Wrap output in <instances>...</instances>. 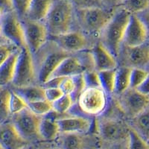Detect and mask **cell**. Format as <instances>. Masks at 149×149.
Segmentation results:
<instances>
[{
  "instance_id": "obj_49",
  "label": "cell",
  "mask_w": 149,
  "mask_h": 149,
  "mask_svg": "<svg viewBox=\"0 0 149 149\" xmlns=\"http://www.w3.org/2000/svg\"><path fill=\"white\" fill-rule=\"evenodd\" d=\"M0 36H2V34H1V28H0Z\"/></svg>"
},
{
  "instance_id": "obj_6",
  "label": "cell",
  "mask_w": 149,
  "mask_h": 149,
  "mask_svg": "<svg viewBox=\"0 0 149 149\" xmlns=\"http://www.w3.org/2000/svg\"><path fill=\"white\" fill-rule=\"evenodd\" d=\"M69 56L70 53L54 43V46L47 50L41 58L37 73L38 81L43 84L49 81L60 64Z\"/></svg>"
},
{
  "instance_id": "obj_10",
  "label": "cell",
  "mask_w": 149,
  "mask_h": 149,
  "mask_svg": "<svg viewBox=\"0 0 149 149\" xmlns=\"http://www.w3.org/2000/svg\"><path fill=\"white\" fill-rule=\"evenodd\" d=\"M121 95L120 106L128 116L134 118L149 107V97L136 89L129 88Z\"/></svg>"
},
{
  "instance_id": "obj_5",
  "label": "cell",
  "mask_w": 149,
  "mask_h": 149,
  "mask_svg": "<svg viewBox=\"0 0 149 149\" xmlns=\"http://www.w3.org/2000/svg\"><path fill=\"white\" fill-rule=\"evenodd\" d=\"M1 34L8 42L18 48L26 47V41L22 22L14 11L7 12L0 20Z\"/></svg>"
},
{
  "instance_id": "obj_32",
  "label": "cell",
  "mask_w": 149,
  "mask_h": 149,
  "mask_svg": "<svg viewBox=\"0 0 149 149\" xmlns=\"http://www.w3.org/2000/svg\"><path fill=\"white\" fill-rule=\"evenodd\" d=\"M74 102L70 95H63L52 103L53 110L60 114H66L73 106Z\"/></svg>"
},
{
  "instance_id": "obj_47",
  "label": "cell",
  "mask_w": 149,
  "mask_h": 149,
  "mask_svg": "<svg viewBox=\"0 0 149 149\" xmlns=\"http://www.w3.org/2000/svg\"><path fill=\"white\" fill-rule=\"evenodd\" d=\"M23 149H34V148H31V147H28V146H26V148H24Z\"/></svg>"
},
{
  "instance_id": "obj_13",
  "label": "cell",
  "mask_w": 149,
  "mask_h": 149,
  "mask_svg": "<svg viewBox=\"0 0 149 149\" xmlns=\"http://www.w3.org/2000/svg\"><path fill=\"white\" fill-rule=\"evenodd\" d=\"M29 144L12 122L0 125V146L2 149H23Z\"/></svg>"
},
{
  "instance_id": "obj_22",
  "label": "cell",
  "mask_w": 149,
  "mask_h": 149,
  "mask_svg": "<svg viewBox=\"0 0 149 149\" xmlns=\"http://www.w3.org/2000/svg\"><path fill=\"white\" fill-rule=\"evenodd\" d=\"M60 129L57 121L47 116L42 117L40 123L39 134L41 139L46 141L54 140L60 134Z\"/></svg>"
},
{
  "instance_id": "obj_31",
  "label": "cell",
  "mask_w": 149,
  "mask_h": 149,
  "mask_svg": "<svg viewBox=\"0 0 149 149\" xmlns=\"http://www.w3.org/2000/svg\"><path fill=\"white\" fill-rule=\"evenodd\" d=\"M26 108H28L27 102L22 97L12 90L10 102H9V110H10V115H16Z\"/></svg>"
},
{
  "instance_id": "obj_8",
  "label": "cell",
  "mask_w": 149,
  "mask_h": 149,
  "mask_svg": "<svg viewBox=\"0 0 149 149\" xmlns=\"http://www.w3.org/2000/svg\"><path fill=\"white\" fill-rule=\"evenodd\" d=\"M41 119L42 116L36 115L28 107L13 116L12 123L22 137L29 142L33 139H40L39 127Z\"/></svg>"
},
{
  "instance_id": "obj_9",
  "label": "cell",
  "mask_w": 149,
  "mask_h": 149,
  "mask_svg": "<svg viewBox=\"0 0 149 149\" xmlns=\"http://www.w3.org/2000/svg\"><path fill=\"white\" fill-rule=\"evenodd\" d=\"M26 46L32 54L37 52L44 46L48 37L46 25L41 22L29 20L26 19L23 23Z\"/></svg>"
},
{
  "instance_id": "obj_17",
  "label": "cell",
  "mask_w": 149,
  "mask_h": 149,
  "mask_svg": "<svg viewBox=\"0 0 149 149\" xmlns=\"http://www.w3.org/2000/svg\"><path fill=\"white\" fill-rule=\"evenodd\" d=\"M86 69L78 57L69 56L60 64L52 77H73L81 74L86 72Z\"/></svg>"
},
{
  "instance_id": "obj_29",
  "label": "cell",
  "mask_w": 149,
  "mask_h": 149,
  "mask_svg": "<svg viewBox=\"0 0 149 149\" xmlns=\"http://www.w3.org/2000/svg\"><path fill=\"white\" fill-rule=\"evenodd\" d=\"M127 149H149L148 141L138 134L133 127L129 128Z\"/></svg>"
},
{
  "instance_id": "obj_16",
  "label": "cell",
  "mask_w": 149,
  "mask_h": 149,
  "mask_svg": "<svg viewBox=\"0 0 149 149\" xmlns=\"http://www.w3.org/2000/svg\"><path fill=\"white\" fill-rule=\"evenodd\" d=\"M61 134H82L90 130L92 122L90 119L81 116H66L57 121Z\"/></svg>"
},
{
  "instance_id": "obj_7",
  "label": "cell",
  "mask_w": 149,
  "mask_h": 149,
  "mask_svg": "<svg viewBox=\"0 0 149 149\" xmlns=\"http://www.w3.org/2000/svg\"><path fill=\"white\" fill-rule=\"evenodd\" d=\"M80 109L86 114L99 115L107 106L106 93L101 87H87L78 100Z\"/></svg>"
},
{
  "instance_id": "obj_2",
  "label": "cell",
  "mask_w": 149,
  "mask_h": 149,
  "mask_svg": "<svg viewBox=\"0 0 149 149\" xmlns=\"http://www.w3.org/2000/svg\"><path fill=\"white\" fill-rule=\"evenodd\" d=\"M73 5L69 0L53 1L46 18L48 33L52 37L70 32L73 18Z\"/></svg>"
},
{
  "instance_id": "obj_1",
  "label": "cell",
  "mask_w": 149,
  "mask_h": 149,
  "mask_svg": "<svg viewBox=\"0 0 149 149\" xmlns=\"http://www.w3.org/2000/svg\"><path fill=\"white\" fill-rule=\"evenodd\" d=\"M131 14L124 9L114 13L112 19L102 31V43L115 57L119 56L124 40L126 28Z\"/></svg>"
},
{
  "instance_id": "obj_40",
  "label": "cell",
  "mask_w": 149,
  "mask_h": 149,
  "mask_svg": "<svg viewBox=\"0 0 149 149\" xmlns=\"http://www.w3.org/2000/svg\"><path fill=\"white\" fill-rule=\"evenodd\" d=\"M66 77H52L49 81L42 84V87L44 89L48 88H60L61 84L63 78Z\"/></svg>"
},
{
  "instance_id": "obj_24",
  "label": "cell",
  "mask_w": 149,
  "mask_h": 149,
  "mask_svg": "<svg viewBox=\"0 0 149 149\" xmlns=\"http://www.w3.org/2000/svg\"><path fill=\"white\" fill-rule=\"evenodd\" d=\"M133 128L146 141L149 140V107L133 118Z\"/></svg>"
},
{
  "instance_id": "obj_37",
  "label": "cell",
  "mask_w": 149,
  "mask_h": 149,
  "mask_svg": "<svg viewBox=\"0 0 149 149\" xmlns=\"http://www.w3.org/2000/svg\"><path fill=\"white\" fill-rule=\"evenodd\" d=\"M14 10L18 17H25L31 0H12Z\"/></svg>"
},
{
  "instance_id": "obj_45",
  "label": "cell",
  "mask_w": 149,
  "mask_h": 149,
  "mask_svg": "<svg viewBox=\"0 0 149 149\" xmlns=\"http://www.w3.org/2000/svg\"><path fill=\"white\" fill-rule=\"evenodd\" d=\"M8 42V41L5 39L4 37H2V36H0V44H1V43H3V42Z\"/></svg>"
},
{
  "instance_id": "obj_3",
  "label": "cell",
  "mask_w": 149,
  "mask_h": 149,
  "mask_svg": "<svg viewBox=\"0 0 149 149\" xmlns=\"http://www.w3.org/2000/svg\"><path fill=\"white\" fill-rule=\"evenodd\" d=\"M36 79V70L32 53L27 46L19 49L15 74L12 84L14 87L33 85Z\"/></svg>"
},
{
  "instance_id": "obj_27",
  "label": "cell",
  "mask_w": 149,
  "mask_h": 149,
  "mask_svg": "<svg viewBox=\"0 0 149 149\" xmlns=\"http://www.w3.org/2000/svg\"><path fill=\"white\" fill-rule=\"evenodd\" d=\"M101 81V86L106 93H115L116 74V70L98 72Z\"/></svg>"
},
{
  "instance_id": "obj_44",
  "label": "cell",
  "mask_w": 149,
  "mask_h": 149,
  "mask_svg": "<svg viewBox=\"0 0 149 149\" xmlns=\"http://www.w3.org/2000/svg\"><path fill=\"white\" fill-rule=\"evenodd\" d=\"M102 5H106L108 6H113L118 4H122L124 0H101Z\"/></svg>"
},
{
  "instance_id": "obj_30",
  "label": "cell",
  "mask_w": 149,
  "mask_h": 149,
  "mask_svg": "<svg viewBox=\"0 0 149 149\" xmlns=\"http://www.w3.org/2000/svg\"><path fill=\"white\" fill-rule=\"evenodd\" d=\"M28 107L30 110L40 116H45L53 110L52 103L47 100L38 101L28 104Z\"/></svg>"
},
{
  "instance_id": "obj_20",
  "label": "cell",
  "mask_w": 149,
  "mask_h": 149,
  "mask_svg": "<svg viewBox=\"0 0 149 149\" xmlns=\"http://www.w3.org/2000/svg\"><path fill=\"white\" fill-rule=\"evenodd\" d=\"M13 91L22 97L28 104L38 101L46 100L45 89L42 86L31 85L22 87H14Z\"/></svg>"
},
{
  "instance_id": "obj_36",
  "label": "cell",
  "mask_w": 149,
  "mask_h": 149,
  "mask_svg": "<svg viewBox=\"0 0 149 149\" xmlns=\"http://www.w3.org/2000/svg\"><path fill=\"white\" fill-rule=\"evenodd\" d=\"M73 7L80 9L90 8H102L103 5L101 0H69Z\"/></svg>"
},
{
  "instance_id": "obj_33",
  "label": "cell",
  "mask_w": 149,
  "mask_h": 149,
  "mask_svg": "<svg viewBox=\"0 0 149 149\" xmlns=\"http://www.w3.org/2000/svg\"><path fill=\"white\" fill-rule=\"evenodd\" d=\"M149 75V72L142 68H132L130 73V88L137 89Z\"/></svg>"
},
{
  "instance_id": "obj_19",
  "label": "cell",
  "mask_w": 149,
  "mask_h": 149,
  "mask_svg": "<svg viewBox=\"0 0 149 149\" xmlns=\"http://www.w3.org/2000/svg\"><path fill=\"white\" fill-rule=\"evenodd\" d=\"M52 3L53 0H31L26 19L35 22H41L46 18Z\"/></svg>"
},
{
  "instance_id": "obj_48",
  "label": "cell",
  "mask_w": 149,
  "mask_h": 149,
  "mask_svg": "<svg viewBox=\"0 0 149 149\" xmlns=\"http://www.w3.org/2000/svg\"><path fill=\"white\" fill-rule=\"evenodd\" d=\"M49 149H62V148L60 147H58V148H49Z\"/></svg>"
},
{
  "instance_id": "obj_41",
  "label": "cell",
  "mask_w": 149,
  "mask_h": 149,
  "mask_svg": "<svg viewBox=\"0 0 149 149\" xmlns=\"http://www.w3.org/2000/svg\"><path fill=\"white\" fill-rule=\"evenodd\" d=\"M136 15L143 22V24H144L146 28V30H147L148 33L149 34V11L145 10V11L141 12V13L136 14Z\"/></svg>"
},
{
  "instance_id": "obj_34",
  "label": "cell",
  "mask_w": 149,
  "mask_h": 149,
  "mask_svg": "<svg viewBox=\"0 0 149 149\" xmlns=\"http://www.w3.org/2000/svg\"><path fill=\"white\" fill-rule=\"evenodd\" d=\"M19 48L10 42H6L0 44V66L7 61Z\"/></svg>"
},
{
  "instance_id": "obj_18",
  "label": "cell",
  "mask_w": 149,
  "mask_h": 149,
  "mask_svg": "<svg viewBox=\"0 0 149 149\" xmlns=\"http://www.w3.org/2000/svg\"><path fill=\"white\" fill-rule=\"evenodd\" d=\"M127 60L131 68H142L149 63V46L143 44L127 47Z\"/></svg>"
},
{
  "instance_id": "obj_26",
  "label": "cell",
  "mask_w": 149,
  "mask_h": 149,
  "mask_svg": "<svg viewBox=\"0 0 149 149\" xmlns=\"http://www.w3.org/2000/svg\"><path fill=\"white\" fill-rule=\"evenodd\" d=\"M11 91L5 86H0V125L7 122L10 116L9 102Z\"/></svg>"
},
{
  "instance_id": "obj_14",
  "label": "cell",
  "mask_w": 149,
  "mask_h": 149,
  "mask_svg": "<svg viewBox=\"0 0 149 149\" xmlns=\"http://www.w3.org/2000/svg\"><path fill=\"white\" fill-rule=\"evenodd\" d=\"M53 37H54V42L56 44L70 54L82 51L87 46L85 36L78 31H70Z\"/></svg>"
},
{
  "instance_id": "obj_25",
  "label": "cell",
  "mask_w": 149,
  "mask_h": 149,
  "mask_svg": "<svg viewBox=\"0 0 149 149\" xmlns=\"http://www.w3.org/2000/svg\"><path fill=\"white\" fill-rule=\"evenodd\" d=\"M83 144L81 136L74 133L62 134L60 140V148L62 149H81Z\"/></svg>"
},
{
  "instance_id": "obj_15",
  "label": "cell",
  "mask_w": 149,
  "mask_h": 149,
  "mask_svg": "<svg viewBox=\"0 0 149 149\" xmlns=\"http://www.w3.org/2000/svg\"><path fill=\"white\" fill-rule=\"evenodd\" d=\"M94 68L97 72L115 70L116 67V57L102 42H98L92 51Z\"/></svg>"
},
{
  "instance_id": "obj_35",
  "label": "cell",
  "mask_w": 149,
  "mask_h": 149,
  "mask_svg": "<svg viewBox=\"0 0 149 149\" xmlns=\"http://www.w3.org/2000/svg\"><path fill=\"white\" fill-rule=\"evenodd\" d=\"M85 84L87 87H101L99 74L96 70H89L84 73Z\"/></svg>"
},
{
  "instance_id": "obj_12",
  "label": "cell",
  "mask_w": 149,
  "mask_h": 149,
  "mask_svg": "<svg viewBox=\"0 0 149 149\" xmlns=\"http://www.w3.org/2000/svg\"><path fill=\"white\" fill-rule=\"evenodd\" d=\"M146 28L136 14H131L126 28L123 42L127 47H135L143 45L147 40Z\"/></svg>"
},
{
  "instance_id": "obj_28",
  "label": "cell",
  "mask_w": 149,
  "mask_h": 149,
  "mask_svg": "<svg viewBox=\"0 0 149 149\" xmlns=\"http://www.w3.org/2000/svg\"><path fill=\"white\" fill-rule=\"evenodd\" d=\"M122 5L130 14H138L148 8L149 0H124Z\"/></svg>"
},
{
  "instance_id": "obj_21",
  "label": "cell",
  "mask_w": 149,
  "mask_h": 149,
  "mask_svg": "<svg viewBox=\"0 0 149 149\" xmlns=\"http://www.w3.org/2000/svg\"><path fill=\"white\" fill-rule=\"evenodd\" d=\"M19 49L14 53L0 66V86H5L11 83L15 74L16 65Z\"/></svg>"
},
{
  "instance_id": "obj_46",
  "label": "cell",
  "mask_w": 149,
  "mask_h": 149,
  "mask_svg": "<svg viewBox=\"0 0 149 149\" xmlns=\"http://www.w3.org/2000/svg\"><path fill=\"white\" fill-rule=\"evenodd\" d=\"M5 13H6V12H5L3 9L0 8V20H1V19L2 18V17H3L4 14H5Z\"/></svg>"
},
{
  "instance_id": "obj_43",
  "label": "cell",
  "mask_w": 149,
  "mask_h": 149,
  "mask_svg": "<svg viewBox=\"0 0 149 149\" xmlns=\"http://www.w3.org/2000/svg\"><path fill=\"white\" fill-rule=\"evenodd\" d=\"M136 90L139 92V93H142L143 95H146L148 96L149 95V75L147 77L144 82L138 87Z\"/></svg>"
},
{
  "instance_id": "obj_38",
  "label": "cell",
  "mask_w": 149,
  "mask_h": 149,
  "mask_svg": "<svg viewBox=\"0 0 149 149\" xmlns=\"http://www.w3.org/2000/svg\"><path fill=\"white\" fill-rule=\"evenodd\" d=\"M60 89L64 95H72L75 89V81L74 78L66 77L63 78L60 86Z\"/></svg>"
},
{
  "instance_id": "obj_4",
  "label": "cell",
  "mask_w": 149,
  "mask_h": 149,
  "mask_svg": "<svg viewBox=\"0 0 149 149\" xmlns=\"http://www.w3.org/2000/svg\"><path fill=\"white\" fill-rule=\"evenodd\" d=\"M114 13L103 8L80 9L78 11L79 21L84 30L93 34L103 31Z\"/></svg>"
},
{
  "instance_id": "obj_50",
  "label": "cell",
  "mask_w": 149,
  "mask_h": 149,
  "mask_svg": "<svg viewBox=\"0 0 149 149\" xmlns=\"http://www.w3.org/2000/svg\"><path fill=\"white\" fill-rule=\"evenodd\" d=\"M0 149H2V146H0Z\"/></svg>"
},
{
  "instance_id": "obj_11",
  "label": "cell",
  "mask_w": 149,
  "mask_h": 149,
  "mask_svg": "<svg viewBox=\"0 0 149 149\" xmlns=\"http://www.w3.org/2000/svg\"><path fill=\"white\" fill-rule=\"evenodd\" d=\"M129 128L116 119H104L98 122V133L104 140L109 142H120L127 139Z\"/></svg>"
},
{
  "instance_id": "obj_42",
  "label": "cell",
  "mask_w": 149,
  "mask_h": 149,
  "mask_svg": "<svg viewBox=\"0 0 149 149\" xmlns=\"http://www.w3.org/2000/svg\"><path fill=\"white\" fill-rule=\"evenodd\" d=\"M0 8L3 9L6 13L14 11L12 0H0Z\"/></svg>"
},
{
  "instance_id": "obj_23",
  "label": "cell",
  "mask_w": 149,
  "mask_h": 149,
  "mask_svg": "<svg viewBox=\"0 0 149 149\" xmlns=\"http://www.w3.org/2000/svg\"><path fill=\"white\" fill-rule=\"evenodd\" d=\"M131 70L130 66H123L116 70L115 93L118 95H122L130 88Z\"/></svg>"
},
{
  "instance_id": "obj_51",
  "label": "cell",
  "mask_w": 149,
  "mask_h": 149,
  "mask_svg": "<svg viewBox=\"0 0 149 149\" xmlns=\"http://www.w3.org/2000/svg\"><path fill=\"white\" fill-rule=\"evenodd\" d=\"M148 97H149V95H148Z\"/></svg>"
},
{
  "instance_id": "obj_39",
  "label": "cell",
  "mask_w": 149,
  "mask_h": 149,
  "mask_svg": "<svg viewBox=\"0 0 149 149\" xmlns=\"http://www.w3.org/2000/svg\"><path fill=\"white\" fill-rule=\"evenodd\" d=\"M64 95L60 88H48L45 89V95L48 102L54 103Z\"/></svg>"
}]
</instances>
